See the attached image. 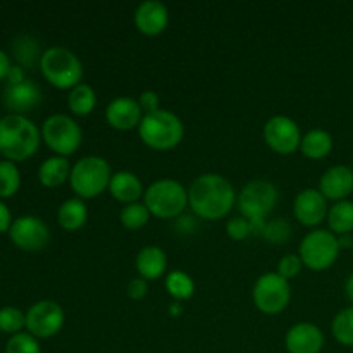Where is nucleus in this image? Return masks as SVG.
<instances>
[{"label":"nucleus","mask_w":353,"mask_h":353,"mask_svg":"<svg viewBox=\"0 0 353 353\" xmlns=\"http://www.w3.org/2000/svg\"><path fill=\"white\" fill-rule=\"evenodd\" d=\"M238 193L233 183L216 172L196 176L188 186V207L205 221H219L233 210Z\"/></svg>","instance_id":"1"},{"label":"nucleus","mask_w":353,"mask_h":353,"mask_svg":"<svg viewBox=\"0 0 353 353\" xmlns=\"http://www.w3.org/2000/svg\"><path fill=\"white\" fill-rule=\"evenodd\" d=\"M40 141L41 131L26 116L6 114L0 117V154L6 161L21 162L33 157Z\"/></svg>","instance_id":"2"},{"label":"nucleus","mask_w":353,"mask_h":353,"mask_svg":"<svg viewBox=\"0 0 353 353\" xmlns=\"http://www.w3.org/2000/svg\"><path fill=\"white\" fill-rule=\"evenodd\" d=\"M138 134L148 148L168 152L178 147L185 138V124L174 112L159 109L145 114L138 126Z\"/></svg>","instance_id":"3"},{"label":"nucleus","mask_w":353,"mask_h":353,"mask_svg":"<svg viewBox=\"0 0 353 353\" xmlns=\"http://www.w3.org/2000/svg\"><path fill=\"white\" fill-rule=\"evenodd\" d=\"M110 179H112V169L109 161L99 155H86L81 157L71 168L69 185L81 200L95 199L109 190Z\"/></svg>","instance_id":"4"},{"label":"nucleus","mask_w":353,"mask_h":353,"mask_svg":"<svg viewBox=\"0 0 353 353\" xmlns=\"http://www.w3.org/2000/svg\"><path fill=\"white\" fill-rule=\"evenodd\" d=\"M143 203L157 219H178L188 207V188L171 178L155 179L145 190Z\"/></svg>","instance_id":"5"},{"label":"nucleus","mask_w":353,"mask_h":353,"mask_svg":"<svg viewBox=\"0 0 353 353\" xmlns=\"http://www.w3.org/2000/svg\"><path fill=\"white\" fill-rule=\"evenodd\" d=\"M43 78L57 90H69L83 83V64L78 55L65 47H50L40 59Z\"/></svg>","instance_id":"6"},{"label":"nucleus","mask_w":353,"mask_h":353,"mask_svg":"<svg viewBox=\"0 0 353 353\" xmlns=\"http://www.w3.org/2000/svg\"><path fill=\"white\" fill-rule=\"evenodd\" d=\"M279 200L278 186L268 179H254L247 183L238 193V209L241 216L250 223H268V216L272 212Z\"/></svg>","instance_id":"7"},{"label":"nucleus","mask_w":353,"mask_h":353,"mask_svg":"<svg viewBox=\"0 0 353 353\" xmlns=\"http://www.w3.org/2000/svg\"><path fill=\"white\" fill-rule=\"evenodd\" d=\"M41 140L55 155L69 157L83 143V130L68 114H52L41 124Z\"/></svg>","instance_id":"8"},{"label":"nucleus","mask_w":353,"mask_h":353,"mask_svg":"<svg viewBox=\"0 0 353 353\" xmlns=\"http://www.w3.org/2000/svg\"><path fill=\"white\" fill-rule=\"evenodd\" d=\"M340 252L336 234L331 233L330 230H321V228L309 231L299 247V255L303 265L316 272L333 268Z\"/></svg>","instance_id":"9"},{"label":"nucleus","mask_w":353,"mask_h":353,"mask_svg":"<svg viewBox=\"0 0 353 353\" xmlns=\"http://www.w3.org/2000/svg\"><path fill=\"white\" fill-rule=\"evenodd\" d=\"M252 300L259 312L265 316H276L281 314L292 302V286L278 272H264L255 281Z\"/></svg>","instance_id":"10"},{"label":"nucleus","mask_w":353,"mask_h":353,"mask_svg":"<svg viewBox=\"0 0 353 353\" xmlns=\"http://www.w3.org/2000/svg\"><path fill=\"white\" fill-rule=\"evenodd\" d=\"M302 131L296 121L285 114L269 117L264 124V140L272 152L279 155H292L300 150L302 143Z\"/></svg>","instance_id":"11"},{"label":"nucleus","mask_w":353,"mask_h":353,"mask_svg":"<svg viewBox=\"0 0 353 353\" xmlns=\"http://www.w3.org/2000/svg\"><path fill=\"white\" fill-rule=\"evenodd\" d=\"M65 321L64 309L54 300H40L26 312V330L37 340H47L62 330Z\"/></svg>","instance_id":"12"},{"label":"nucleus","mask_w":353,"mask_h":353,"mask_svg":"<svg viewBox=\"0 0 353 353\" xmlns=\"http://www.w3.org/2000/svg\"><path fill=\"white\" fill-rule=\"evenodd\" d=\"M9 238L19 250L41 252L50 243V230L38 216H21L14 219Z\"/></svg>","instance_id":"13"},{"label":"nucleus","mask_w":353,"mask_h":353,"mask_svg":"<svg viewBox=\"0 0 353 353\" xmlns=\"http://www.w3.org/2000/svg\"><path fill=\"white\" fill-rule=\"evenodd\" d=\"M330 205L319 188H305L293 200V216L302 226L316 230L327 219Z\"/></svg>","instance_id":"14"},{"label":"nucleus","mask_w":353,"mask_h":353,"mask_svg":"<svg viewBox=\"0 0 353 353\" xmlns=\"http://www.w3.org/2000/svg\"><path fill=\"white\" fill-rule=\"evenodd\" d=\"M133 23L145 37H157L164 33L169 24V9L159 0H145L134 9Z\"/></svg>","instance_id":"15"},{"label":"nucleus","mask_w":353,"mask_h":353,"mask_svg":"<svg viewBox=\"0 0 353 353\" xmlns=\"http://www.w3.org/2000/svg\"><path fill=\"white\" fill-rule=\"evenodd\" d=\"M141 119L143 110L138 105V100L131 97H117L105 107L107 124L117 131L138 130Z\"/></svg>","instance_id":"16"},{"label":"nucleus","mask_w":353,"mask_h":353,"mask_svg":"<svg viewBox=\"0 0 353 353\" xmlns=\"http://www.w3.org/2000/svg\"><path fill=\"white\" fill-rule=\"evenodd\" d=\"M324 333L312 323H299L285 334V348L288 353H321L324 348Z\"/></svg>","instance_id":"17"},{"label":"nucleus","mask_w":353,"mask_h":353,"mask_svg":"<svg viewBox=\"0 0 353 353\" xmlns=\"http://www.w3.org/2000/svg\"><path fill=\"white\" fill-rule=\"evenodd\" d=\"M41 102V92L33 81L19 83V85H6L2 92V103L9 114H19L24 116L37 109Z\"/></svg>","instance_id":"18"},{"label":"nucleus","mask_w":353,"mask_h":353,"mask_svg":"<svg viewBox=\"0 0 353 353\" xmlns=\"http://www.w3.org/2000/svg\"><path fill=\"white\" fill-rule=\"evenodd\" d=\"M319 192L327 202H341L353 193V171L347 165H333L326 169L319 179Z\"/></svg>","instance_id":"19"},{"label":"nucleus","mask_w":353,"mask_h":353,"mask_svg":"<svg viewBox=\"0 0 353 353\" xmlns=\"http://www.w3.org/2000/svg\"><path fill=\"white\" fill-rule=\"evenodd\" d=\"M134 268L140 278L155 281V279H161L168 271V255L157 245H147L137 254Z\"/></svg>","instance_id":"20"},{"label":"nucleus","mask_w":353,"mask_h":353,"mask_svg":"<svg viewBox=\"0 0 353 353\" xmlns=\"http://www.w3.org/2000/svg\"><path fill=\"white\" fill-rule=\"evenodd\" d=\"M109 193L114 200L124 203V205H130V203L138 202L140 196H143L145 190L141 179L134 172L117 171L110 179Z\"/></svg>","instance_id":"21"},{"label":"nucleus","mask_w":353,"mask_h":353,"mask_svg":"<svg viewBox=\"0 0 353 353\" xmlns=\"http://www.w3.org/2000/svg\"><path fill=\"white\" fill-rule=\"evenodd\" d=\"M71 168L72 165L69 164L68 157L52 155L41 162L40 169H38V179L45 188H59L65 181H69Z\"/></svg>","instance_id":"22"},{"label":"nucleus","mask_w":353,"mask_h":353,"mask_svg":"<svg viewBox=\"0 0 353 353\" xmlns=\"http://www.w3.org/2000/svg\"><path fill=\"white\" fill-rule=\"evenodd\" d=\"M88 221V207L85 200L72 196L64 200L57 210V223L64 231H78Z\"/></svg>","instance_id":"23"},{"label":"nucleus","mask_w":353,"mask_h":353,"mask_svg":"<svg viewBox=\"0 0 353 353\" xmlns=\"http://www.w3.org/2000/svg\"><path fill=\"white\" fill-rule=\"evenodd\" d=\"M333 137L327 133L326 130H310L303 134L302 143H300V152L305 155L307 159L312 161H321V159L327 157L333 150Z\"/></svg>","instance_id":"24"},{"label":"nucleus","mask_w":353,"mask_h":353,"mask_svg":"<svg viewBox=\"0 0 353 353\" xmlns=\"http://www.w3.org/2000/svg\"><path fill=\"white\" fill-rule=\"evenodd\" d=\"M68 107L74 116L85 117L95 110L97 107V93L88 83H79L78 86L69 92Z\"/></svg>","instance_id":"25"},{"label":"nucleus","mask_w":353,"mask_h":353,"mask_svg":"<svg viewBox=\"0 0 353 353\" xmlns=\"http://www.w3.org/2000/svg\"><path fill=\"white\" fill-rule=\"evenodd\" d=\"M12 54L16 57L17 64L26 69L33 68L34 64L40 65V59L43 52L40 50L37 38L30 37V34H19L12 41Z\"/></svg>","instance_id":"26"},{"label":"nucleus","mask_w":353,"mask_h":353,"mask_svg":"<svg viewBox=\"0 0 353 353\" xmlns=\"http://www.w3.org/2000/svg\"><path fill=\"white\" fill-rule=\"evenodd\" d=\"M326 221L330 224V231L336 236L350 234L353 231V202L341 200V202L333 203L330 207Z\"/></svg>","instance_id":"27"},{"label":"nucleus","mask_w":353,"mask_h":353,"mask_svg":"<svg viewBox=\"0 0 353 353\" xmlns=\"http://www.w3.org/2000/svg\"><path fill=\"white\" fill-rule=\"evenodd\" d=\"M164 286L176 302L190 300L193 296V293H195V281H193V278L188 272L179 271V269L178 271H171L165 276Z\"/></svg>","instance_id":"28"},{"label":"nucleus","mask_w":353,"mask_h":353,"mask_svg":"<svg viewBox=\"0 0 353 353\" xmlns=\"http://www.w3.org/2000/svg\"><path fill=\"white\" fill-rule=\"evenodd\" d=\"M331 333L340 345L353 347V305L340 310L331 323Z\"/></svg>","instance_id":"29"},{"label":"nucleus","mask_w":353,"mask_h":353,"mask_svg":"<svg viewBox=\"0 0 353 353\" xmlns=\"http://www.w3.org/2000/svg\"><path fill=\"white\" fill-rule=\"evenodd\" d=\"M152 214L145 207L143 202H134L130 205H124L119 212V221L126 230L138 231L143 226H147L150 221Z\"/></svg>","instance_id":"30"},{"label":"nucleus","mask_w":353,"mask_h":353,"mask_svg":"<svg viewBox=\"0 0 353 353\" xmlns=\"http://www.w3.org/2000/svg\"><path fill=\"white\" fill-rule=\"evenodd\" d=\"M21 186V172L16 162L0 161V199H10Z\"/></svg>","instance_id":"31"},{"label":"nucleus","mask_w":353,"mask_h":353,"mask_svg":"<svg viewBox=\"0 0 353 353\" xmlns=\"http://www.w3.org/2000/svg\"><path fill=\"white\" fill-rule=\"evenodd\" d=\"M26 327V314L17 307H2L0 309V331L6 334L23 333Z\"/></svg>","instance_id":"32"},{"label":"nucleus","mask_w":353,"mask_h":353,"mask_svg":"<svg viewBox=\"0 0 353 353\" xmlns=\"http://www.w3.org/2000/svg\"><path fill=\"white\" fill-rule=\"evenodd\" d=\"M293 228L292 224L288 223L283 217H276V219H271L265 223L264 231H262V238L269 243L274 245H283L292 238Z\"/></svg>","instance_id":"33"},{"label":"nucleus","mask_w":353,"mask_h":353,"mask_svg":"<svg viewBox=\"0 0 353 353\" xmlns=\"http://www.w3.org/2000/svg\"><path fill=\"white\" fill-rule=\"evenodd\" d=\"M6 353H41L37 338L30 333H17L6 343Z\"/></svg>","instance_id":"34"},{"label":"nucleus","mask_w":353,"mask_h":353,"mask_svg":"<svg viewBox=\"0 0 353 353\" xmlns=\"http://www.w3.org/2000/svg\"><path fill=\"white\" fill-rule=\"evenodd\" d=\"M226 233L231 240L243 241L247 240V238L254 236V226H252L250 221L243 216L231 217L226 223Z\"/></svg>","instance_id":"35"},{"label":"nucleus","mask_w":353,"mask_h":353,"mask_svg":"<svg viewBox=\"0 0 353 353\" xmlns=\"http://www.w3.org/2000/svg\"><path fill=\"white\" fill-rule=\"evenodd\" d=\"M302 268L303 262L299 254H286L285 257H281V261H279L278 274L281 276V278H285L286 281H292V279H295L296 276L302 272Z\"/></svg>","instance_id":"36"},{"label":"nucleus","mask_w":353,"mask_h":353,"mask_svg":"<svg viewBox=\"0 0 353 353\" xmlns=\"http://www.w3.org/2000/svg\"><path fill=\"white\" fill-rule=\"evenodd\" d=\"M138 105L143 110V116L145 114L155 112V110L161 109V97L154 90H145V92L138 95Z\"/></svg>","instance_id":"37"},{"label":"nucleus","mask_w":353,"mask_h":353,"mask_svg":"<svg viewBox=\"0 0 353 353\" xmlns=\"http://www.w3.org/2000/svg\"><path fill=\"white\" fill-rule=\"evenodd\" d=\"M126 293L131 300H143L148 293V281L143 278H133L126 286Z\"/></svg>","instance_id":"38"},{"label":"nucleus","mask_w":353,"mask_h":353,"mask_svg":"<svg viewBox=\"0 0 353 353\" xmlns=\"http://www.w3.org/2000/svg\"><path fill=\"white\" fill-rule=\"evenodd\" d=\"M14 219L10 214L9 207L3 202H0V233H9L10 226H12Z\"/></svg>","instance_id":"39"},{"label":"nucleus","mask_w":353,"mask_h":353,"mask_svg":"<svg viewBox=\"0 0 353 353\" xmlns=\"http://www.w3.org/2000/svg\"><path fill=\"white\" fill-rule=\"evenodd\" d=\"M7 85H19V83L26 81V74H24V68H21L19 64H12L9 74L6 78Z\"/></svg>","instance_id":"40"},{"label":"nucleus","mask_w":353,"mask_h":353,"mask_svg":"<svg viewBox=\"0 0 353 353\" xmlns=\"http://www.w3.org/2000/svg\"><path fill=\"white\" fill-rule=\"evenodd\" d=\"M10 68H12V64H10L9 55H7L6 52H3L2 48H0V81L7 78V74H9Z\"/></svg>","instance_id":"41"},{"label":"nucleus","mask_w":353,"mask_h":353,"mask_svg":"<svg viewBox=\"0 0 353 353\" xmlns=\"http://www.w3.org/2000/svg\"><path fill=\"white\" fill-rule=\"evenodd\" d=\"M338 245H340V250H353V236L352 234H341V236H338Z\"/></svg>","instance_id":"42"},{"label":"nucleus","mask_w":353,"mask_h":353,"mask_svg":"<svg viewBox=\"0 0 353 353\" xmlns=\"http://www.w3.org/2000/svg\"><path fill=\"white\" fill-rule=\"evenodd\" d=\"M345 293H347L348 300L353 303V274L348 276L347 283H345Z\"/></svg>","instance_id":"43"},{"label":"nucleus","mask_w":353,"mask_h":353,"mask_svg":"<svg viewBox=\"0 0 353 353\" xmlns=\"http://www.w3.org/2000/svg\"><path fill=\"white\" fill-rule=\"evenodd\" d=\"M181 312H183V309H181V303L179 302H174L171 307H169V314H171L172 317H178Z\"/></svg>","instance_id":"44"},{"label":"nucleus","mask_w":353,"mask_h":353,"mask_svg":"<svg viewBox=\"0 0 353 353\" xmlns=\"http://www.w3.org/2000/svg\"><path fill=\"white\" fill-rule=\"evenodd\" d=\"M0 155H2V154H0Z\"/></svg>","instance_id":"45"},{"label":"nucleus","mask_w":353,"mask_h":353,"mask_svg":"<svg viewBox=\"0 0 353 353\" xmlns=\"http://www.w3.org/2000/svg\"><path fill=\"white\" fill-rule=\"evenodd\" d=\"M352 252H353V250H352Z\"/></svg>","instance_id":"46"}]
</instances>
